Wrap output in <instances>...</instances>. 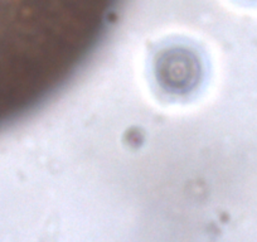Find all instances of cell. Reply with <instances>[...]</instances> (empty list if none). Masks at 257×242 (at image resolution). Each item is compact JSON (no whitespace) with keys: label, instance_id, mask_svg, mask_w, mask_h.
Listing matches in <instances>:
<instances>
[{"label":"cell","instance_id":"6da1fadb","mask_svg":"<svg viewBox=\"0 0 257 242\" xmlns=\"http://www.w3.org/2000/svg\"><path fill=\"white\" fill-rule=\"evenodd\" d=\"M203 68L196 49L185 46L164 48L154 59L155 80L160 88L175 96L188 95L198 87Z\"/></svg>","mask_w":257,"mask_h":242}]
</instances>
